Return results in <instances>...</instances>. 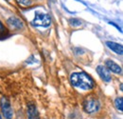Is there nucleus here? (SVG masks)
<instances>
[{"instance_id": "obj_1", "label": "nucleus", "mask_w": 123, "mask_h": 119, "mask_svg": "<svg viewBox=\"0 0 123 119\" xmlns=\"http://www.w3.org/2000/svg\"><path fill=\"white\" fill-rule=\"evenodd\" d=\"M71 84L80 89L88 90L94 88L93 79L85 73H74L70 76Z\"/></svg>"}, {"instance_id": "obj_2", "label": "nucleus", "mask_w": 123, "mask_h": 119, "mask_svg": "<svg viewBox=\"0 0 123 119\" xmlns=\"http://www.w3.org/2000/svg\"><path fill=\"white\" fill-rule=\"evenodd\" d=\"M32 25L37 26V27H49L51 24V18L50 16L46 14H42V13H37L33 20H32Z\"/></svg>"}, {"instance_id": "obj_3", "label": "nucleus", "mask_w": 123, "mask_h": 119, "mask_svg": "<svg viewBox=\"0 0 123 119\" xmlns=\"http://www.w3.org/2000/svg\"><path fill=\"white\" fill-rule=\"evenodd\" d=\"M0 106H1V111H2V113H3L4 117L7 119H12V117H13V112H12V109L11 107L10 101L7 98L3 97L1 99Z\"/></svg>"}, {"instance_id": "obj_4", "label": "nucleus", "mask_w": 123, "mask_h": 119, "mask_svg": "<svg viewBox=\"0 0 123 119\" xmlns=\"http://www.w3.org/2000/svg\"><path fill=\"white\" fill-rule=\"evenodd\" d=\"M83 108L86 112L94 113V112H98V110L99 108V104H98V101L95 98H86L83 103Z\"/></svg>"}, {"instance_id": "obj_5", "label": "nucleus", "mask_w": 123, "mask_h": 119, "mask_svg": "<svg viewBox=\"0 0 123 119\" xmlns=\"http://www.w3.org/2000/svg\"><path fill=\"white\" fill-rule=\"evenodd\" d=\"M97 73L103 81H105V82H110L111 81V74H110V71L106 67L98 66L97 67Z\"/></svg>"}, {"instance_id": "obj_6", "label": "nucleus", "mask_w": 123, "mask_h": 119, "mask_svg": "<svg viewBox=\"0 0 123 119\" xmlns=\"http://www.w3.org/2000/svg\"><path fill=\"white\" fill-rule=\"evenodd\" d=\"M106 45L109 49H111L112 51H114L116 53L119 54V55H122L123 53V47L122 45L118 44V43H116V42H112V41H107Z\"/></svg>"}, {"instance_id": "obj_7", "label": "nucleus", "mask_w": 123, "mask_h": 119, "mask_svg": "<svg viewBox=\"0 0 123 119\" xmlns=\"http://www.w3.org/2000/svg\"><path fill=\"white\" fill-rule=\"evenodd\" d=\"M106 67L109 71L115 73V74H120L121 73V68L118 66L117 63H115L113 60H107L106 61Z\"/></svg>"}, {"instance_id": "obj_8", "label": "nucleus", "mask_w": 123, "mask_h": 119, "mask_svg": "<svg viewBox=\"0 0 123 119\" xmlns=\"http://www.w3.org/2000/svg\"><path fill=\"white\" fill-rule=\"evenodd\" d=\"M8 24L13 28V29H22L23 28V24H22V21L19 20L18 18L16 17H11L9 20H8Z\"/></svg>"}, {"instance_id": "obj_9", "label": "nucleus", "mask_w": 123, "mask_h": 119, "mask_svg": "<svg viewBox=\"0 0 123 119\" xmlns=\"http://www.w3.org/2000/svg\"><path fill=\"white\" fill-rule=\"evenodd\" d=\"M28 118L29 119H39V114L35 106L31 105L28 109Z\"/></svg>"}, {"instance_id": "obj_10", "label": "nucleus", "mask_w": 123, "mask_h": 119, "mask_svg": "<svg viewBox=\"0 0 123 119\" xmlns=\"http://www.w3.org/2000/svg\"><path fill=\"white\" fill-rule=\"evenodd\" d=\"M115 106L117 107V109L118 111L122 112L123 111V99L121 97L117 98V99L115 100Z\"/></svg>"}, {"instance_id": "obj_11", "label": "nucleus", "mask_w": 123, "mask_h": 119, "mask_svg": "<svg viewBox=\"0 0 123 119\" xmlns=\"http://www.w3.org/2000/svg\"><path fill=\"white\" fill-rule=\"evenodd\" d=\"M70 22H72L71 24H72L73 26H80V25L81 24V22H80L79 19H71Z\"/></svg>"}, {"instance_id": "obj_12", "label": "nucleus", "mask_w": 123, "mask_h": 119, "mask_svg": "<svg viewBox=\"0 0 123 119\" xmlns=\"http://www.w3.org/2000/svg\"><path fill=\"white\" fill-rule=\"evenodd\" d=\"M20 4H22V5H25V6H28V5H30L31 4V1L30 0H17Z\"/></svg>"}, {"instance_id": "obj_13", "label": "nucleus", "mask_w": 123, "mask_h": 119, "mask_svg": "<svg viewBox=\"0 0 123 119\" xmlns=\"http://www.w3.org/2000/svg\"><path fill=\"white\" fill-rule=\"evenodd\" d=\"M4 30V27H3V25H2V23L0 22V32H2Z\"/></svg>"}, {"instance_id": "obj_14", "label": "nucleus", "mask_w": 123, "mask_h": 119, "mask_svg": "<svg viewBox=\"0 0 123 119\" xmlns=\"http://www.w3.org/2000/svg\"><path fill=\"white\" fill-rule=\"evenodd\" d=\"M6 1H8V2H12V0H6Z\"/></svg>"}, {"instance_id": "obj_15", "label": "nucleus", "mask_w": 123, "mask_h": 119, "mask_svg": "<svg viewBox=\"0 0 123 119\" xmlns=\"http://www.w3.org/2000/svg\"><path fill=\"white\" fill-rule=\"evenodd\" d=\"M0 119H1V115H0Z\"/></svg>"}]
</instances>
